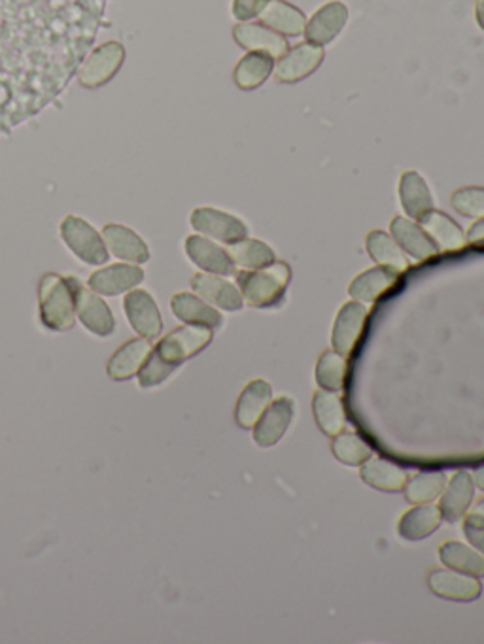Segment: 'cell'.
<instances>
[{"mask_svg": "<svg viewBox=\"0 0 484 644\" xmlns=\"http://www.w3.org/2000/svg\"><path fill=\"white\" fill-rule=\"evenodd\" d=\"M191 225L195 231L216 238L225 244L239 242L248 237V227L239 218L214 208H197L191 214Z\"/></svg>", "mask_w": 484, "mask_h": 644, "instance_id": "7", "label": "cell"}, {"mask_svg": "<svg viewBox=\"0 0 484 644\" xmlns=\"http://www.w3.org/2000/svg\"><path fill=\"white\" fill-rule=\"evenodd\" d=\"M40 318L52 331H67L74 325L76 299L69 278L59 274H44L38 288Z\"/></svg>", "mask_w": 484, "mask_h": 644, "instance_id": "4", "label": "cell"}, {"mask_svg": "<svg viewBox=\"0 0 484 644\" xmlns=\"http://www.w3.org/2000/svg\"><path fill=\"white\" fill-rule=\"evenodd\" d=\"M475 493V480L467 471H458L450 478L449 486L441 493L439 509L443 512V518L449 522H456L466 514Z\"/></svg>", "mask_w": 484, "mask_h": 644, "instance_id": "19", "label": "cell"}, {"mask_svg": "<svg viewBox=\"0 0 484 644\" xmlns=\"http://www.w3.org/2000/svg\"><path fill=\"white\" fill-rule=\"evenodd\" d=\"M346 19H348V8L343 2L339 0L328 2L311 17V21L305 27V36L311 44L326 46L345 29Z\"/></svg>", "mask_w": 484, "mask_h": 644, "instance_id": "14", "label": "cell"}, {"mask_svg": "<svg viewBox=\"0 0 484 644\" xmlns=\"http://www.w3.org/2000/svg\"><path fill=\"white\" fill-rule=\"evenodd\" d=\"M428 586L433 594L450 599V601H460V603H469L481 597L483 586L479 578L471 577L460 571H449V569H435L428 575Z\"/></svg>", "mask_w": 484, "mask_h": 644, "instance_id": "9", "label": "cell"}, {"mask_svg": "<svg viewBox=\"0 0 484 644\" xmlns=\"http://www.w3.org/2000/svg\"><path fill=\"white\" fill-rule=\"evenodd\" d=\"M212 340V329L203 325H190L180 327L169 333L152 350L146 363L139 371V382L142 388H154L165 382L171 374L190 357L199 354L207 348Z\"/></svg>", "mask_w": 484, "mask_h": 644, "instance_id": "2", "label": "cell"}, {"mask_svg": "<svg viewBox=\"0 0 484 644\" xmlns=\"http://www.w3.org/2000/svg\"><path fill=\"white\" fill-rule=\"evenodd\" d=\"M227 254L237 267H242L246 271H256L277 261L275 252L265 242L252 240V238H242L239 242L229 244Z\"/></svg>", "mask_w": 484, "mask_h": 644, "instance_id": "33", "label": "cell"}, {"mask_svg": "<svg viewBox=\"0 0 484 644\" xmlns=\"http://www.w3.org/2000/svg\"><path fill=\"white\" fill-rule=\"evenodd\" d=\"M447 486V476L441 471H430V473H420L413 480H407L403 492L405 499L415 505H424L432 503L435 499L441 497V493Z\"/></svg>", "mask_w": 484, "mask_h": 644, "instance_id": "36", "label": "cell"}, {"mask_svg": "<svg viewBox=\"0 0 484 644\" xmlns=\"http://www.w3.org/2000/svg\"><path fill=\"white\" fill-rule=\"evenodd\" d=\"M475 17H477L479 27L484 31V0H477V4H475Z\"/></svg>", "mask_w": 484, "mask_h": 644, "instance_id": "43", "label": "cell"}, {"mask_svg": "<svg viewBox=\"0 0 484 644\" xmlns=\"http://www.w3.org/2000/svg\"><path fill=\"white\" fill-rule=\"evenodd\" d=\"M125 59V48L120 42H106L93 51L80 67V84L99 87L114 78Z\"/></svg>", "mask_w": 484, "mask_h": 644, "instance_id": "8", "label": "cell"}, {"mask_svg": "<svg viewBox=\"0 0 484 644\" xmlns=\"http://www.w3.org/2000/svg\"><path fill=\"white\" fill-rule=\"evenodd\" d=\"M464 533L467 541L484 554V520L477 514H469L464 520Z\"/></svg>", "mask_w": 484, "mask_h": 644, "instance_id": "40", "label": "cell"}, {"mask_svg": "<svg viewBox=\"0 0 484 644\" xmlns=\"http://www.w3.org/2000/svg\"><path fill=\"white\" fill-rule=\"evenodd\" d=\"M106 0H0V133L40 114L86 61Z\"/></svg>", "mask_w": 484, "mask_h": 644, "instance_id": "1", "label": "cell"}, {"mask_svg": "<svg viewBox=\"0 0 484 644\" xmlns=\"http://www.w3.org/2000/svg\"><path fill=\"white\" fill-rule=\"evenodd\" d=\"M322 59H324L322 46H316L311 42L299 44V46H295L294 50L286 51L278 59L277 70H275L277 80L286 82V84L299 82L320 67Z\"/></svg>", "mask_w": 484, "mask_h": 644, "instance_id": "11", "label": "cell"}, {"mask_svg": "<svg viewBox=\"0 0 484 644\" xmlns=\"http://www.w3.org/2000/svg\"><path fill=\"white\" fill-rule=\"evenodd\" d=\"M365 320H367V306L358 303V301L346 303L339 310L337 320L333 325V335H331L335 352H339L341 356L345 357L354 352L358 340L362 339Z\"/></svg>", "mask_w": 484, "mask_h": 644, "instance_id": "10", "label": "cell"}, {"mask_svg": "<svg viewBox=\"0 0 484 644\" xmlns=\"http://www.w3.org/2000/svg\"><path fill=\"white\" fill-rule=\"evenodd\" d=\"M70 284L74 289L76 299V312L80 322L86 325L87 329L99 337H110L116 329V322L112 316V310L106 306L103 299L87 291L82 282L74 276H69Z\"/></svg>", "mask_w": 484, "mask_h": 644, "instance_id": "6", "label": "cell"}, {"mask_svg": "<svg viewBox=\"0 0 484 644\" xmlns=\"http://www.w3.org/2000/svg\"><path fill=\"white\" fill-rule=\"evenodd\" d=\"M439 556L449 569L466 573L471 577H484L483 556L466 544L456 543V541L445 543L439 548Z\"/></svg>", "mask_w": 484, "mask_h": 644, "instance_id": "35", "label": "cell"}, {"mask_svg": "<svg viewBox=\"0 0 484 644\" xmlns=\"http://www.w3.org/2000/svg\"><path fill=\"white\" fill-rule=\"evenodd\" d=\"M360 467L363 482L381 492H401L409 480L407 471L388 459L369 458Z\"/></svg>", "mask_w": 484, "mask_h": 644, "instance_id": "25", "label": "cell"}, {"mask_svg": "<svg viewBox=\"0 0 484 644\" xmlns=\"http://www.w3.org/2000/svg\"><path fill=\"white\" fill-rule=\"evenodd\" d=\"M103 235L106 246L112 250V254L116 257L125 259V261H133V263H146L150 259L148 246L129 227L110 223L104 227Z\"/></svg>", "mask_w": 484, "mask_h": 644, "instance_id": "26", "label": "cell"}, {"mask_svg": "<svg viewBox=\"0 0 484 644\" xmlns=\"http://www.w3.org/2000/svg\"><path fill=\"white\" fill-rule=\"evenodd\" d=\"M191 288L195 289L203 299H207L208 303L220 306L229 312L241 310L244 305L241 291L220 276L195 274L191 280Z\"/></svg>", "mask_w": 484, "mask_h": 644, "instance_id": "20", "label": "cell"}, {"mask_svg": "<svg viewBox=\"0 0 484 644\" xmlns=\"http://www.w3.org/2000/svg\"><path fill=\"white\" fill-rule=\"evenodd\" d=\"M331 450L333 456L339 459L341 463L350 465V467H358L365 463L367 459L373 458V450L367 442L363 441L362 437L354 435V433H339L333 437L331 442Z\"/></svg>", "mask_w": 484, "mask_h": 644, "instance_id": "38", "label": "cell"}, {"mask_svg": "<svg viewBox=\"0 0 484 644\" xmlns=\"http://www.w3.org/2000/svg\"><path fill=\"white\" fill-rule=\"evenodd\" d=\"M273 67V57H269L267 53L248 51V55H244L241 63L235 68V84L246 91L256 89L269 78Z\"/></svg>", "mask_w": 484, "mask_h": 644, "instance_id": "34", "label": "cell"}, {"mask_svg": "<svg viewBox=\"0 0 484 644\" xmlns=\"http://www.w3.org/2000/svg\"><path fill=\"white\" fill-rule=\"evenodd\" d=\"M420 227L428 233L443 252H458L467 244L466 235L458 227L456 221L450 220L439 210H428L424 216H420Z\"/></svg>", "mask_w": 484, "mask_h": 644, "instance_id": "18", "label": "cell"}, {"mask_svg": "<svg viewBox=\"0 0 484 644\" xmlns=\"http://www.w3.org/2000/svg\"><path fill=\"white\" fill-rule=\"evenodd\" d=\"M399 199L407 216L420 220L428 210L433 208V199L428 184L416 172H405L399 180Z\"/></svg>", "mask_w": 484, "mask_h": 644, "instance_id": "31", "label": "cell"}, {"mask_svg": "<svg viewBox=\"0 0 484 644\" xmlns=\"http://www.w3.org/2000/svg\"><path fill=\"white\" fill-rule=\"evenodd\" d=\"M292 269L284 261H273L267 267L239 274L242 299L256 308L277 305L290 284Z\"/></svg>", "mask_w": 484, "mask_h": 644, "instance_id": "3", "label": "cell"}, {"mask_svg": "<svg viewBox=\"0 0 484 644\" xmlns=\"http://www.w3.org/2000/svg\"><path fill=\"white\" fill-rule=\"evenodd\" d=\"M154 346L146 339L129 340L108 361V374L112 380H129L139 373Z\"/></svg>", "mask_w": 484, "mask_h": 644, "instance_id": "21", "label": "cell"}, {"mask_svg": "<svg viewBox=\"0 0 484 644\" xmlns=\"http://www.w3.org/2000/svg\"><path fill=\"white\" fill-rule=\"evenodd\" d=\"M273 403V390L265 380H254L242 390L239 403L235 408L237 424L250 429L258 424L261 414Z\"/></svg>", "mask_w": 484, "mask_h": 644, "instance_id": "22", "label": "cell"}, {"mask_svg": "<svg viewBox=\"0 0 484 644\" xmlns=\"http://www.w3.org/2000/svg\"><path fill=\"white\" fill-rule=\"evenodd\" d=\"M367 252L381 267L398 274L409 271L411 267L409 259L401 252L398 242L390 235H386L384 231H373L367 235Z\"/></svg>", "mask_w": 484, "mask_h": 644, "instance_id": "32", "label": "cell"}, {"mask_svg": "<svg viewBox=\"0 0 484 644\" xmlns=\"http://www.w3.org/2000/svg\"><path fill=\"white\" fill-rule=\"evenodd\" d=\"M171 308L178 320L190 323V325H203L208 329H218L224 323V318L218 310H214L212 306L203 303L201 299H197L191 293L174 295Z\"/></svg>", "mask_w": 484, "mask_h": 644, "instance_id": "28", "label": "cell"}, {"mask_svg": "<svg viewBox=\"0 0 484 644\" xmlns=\"http://www.w3.org/2000/svg\"><path fill=\"white\" fill-rule=\"evenodd\" d=\"M186 252L191 261L201 267L203 271L220 274V276H233L237 274V265L231 261L227 250L216 246L203 237H190L186 240Z\"/></svg>", "mask_w": 484, "mask_h": 644, "instance_id": "16", "label": "cell"}, {"mask_svg": "<svg viewBox=\"0 0 484 644\" xmlns=\"http://www.w3.org/2000/svg\"><path fill=\"white\" fill-rule=\"evenodd\" d=\"M312 410L316 424L326 435L335 437L343 431L346 424L345 405L335 391H316L312 399Z\"/></svg>", "mask_w": 484, "mask_h": 644, "instance_id": "29", "label": "cell"}, {"mask_svg": "<svg viewBox=\"0 0 484 644\" xmlns=\"http://www.w3.org/2000/svg\"><path fill=\"white\" fill-rule=\"evenodd\" d=\"M452 206L467 218H484V187H464L452 195Z\"/></svg>", "mask_w": 484, "mask_h": 644, "instance_id": "39", "label": "cell"}, {"mask_svg": "<svg viewBox=\"0 0 484 644\" xmlns=\"http://www.w3.org/2000/svg\"><path fill=\"white\" fill-rule=\"evenodd\" d=\"M144 280V272L133 265H112L97 271L89 278V288L101 295H118L137 288Z\"/></svg>", "mask_w": 484, "mask_h": 644, "instance_id": "24", "label": "cell"}, {"mask_svg": "<svg viewBox=\"0 0 484 644\" xmlns=\"http://www.w3.org/2000/svg\"><path fill=\"white\" fill-rule=\"evenodd\" d=\"M390 231L394 240L398 242L399 248L413 255L416 261H426L441 252L432 238L428 237V233L411 220H405V218L392 220Z\"/></svg>", "mask_w": 484, "mask_h": 644, "instance_id": "17", "label": "cell"}, {"mask_svg": "<svg viewBox=\"0 0 484 644\" xmlns=\"http://www.w3.org/2000/svg\"><path fill=\"white\" fill-rule=\"evenodd\" d=\"M473 514H477V516H481V518H483L484 520V499L483 501H479V503H477V507L473 509Z\"/></svg>", "mask_w": 484, "mask_h": 644, "instance_id": "45", "label": "cell"}, {"mask_svg": "<svg viewBox=\"0 0 484 644\" xmlns=\"http://www.w3.org/2000/svg\"><path fill=\"white\" fill-rule=\"evenodd\" d=\"M295 403L288 397L273 401L254 425V439L261 448L275 446L294 420Z\"/></svg>", "mask_w": 484, "mask_h": 644, "instance_id": "12", "label": "cell"}, {"mask_svg": "<svg viewBox=\"0 0 484 644\" xmlns=\"http://www.w3.org/2000/svg\"><path fill=\"white\" fill-rule=\"evenodd\" d=\"M399 282L398 272L377 267L356 276L348 288V293L358 303H375L384 293L396 288Z\"/></svg>", "mask_w": 484, "mask_h": 644, "instance_id": "23", "label": "cell"}, {"mask_svg": "<svg viewBox=\"0 0 484 644\" xmlns=\"http://www.w3.org/2000/svg\"><path fill=\"white\" fill-rule=\"evenodd\" d=\"M61 237L72 254L78 255L87 265H103L108 252L99 233L78 216H67L61 225Z\"/></svg>", "mask_w": 484, "mask_h": 644, "instance_id": "5", "label": "cell"}, {"mask_svg": "<svg viewBox=\"0 0 484 644\" xmlns=\"http://www.w3.org/2000/svg\"><path fill=\"white\" fill-rule=\"evenodd\" d=\"M473 480H475V486L484 492V465L475 471V478Z\"/></svg>", "mask_w": 484, "mask_h": 644, "instance_id": "44", "label": "cell"}, {"mask_svg": "<svg viewBox=\"0 0 484 644\" xmlns=\"http://www.w3.org/2000/svg\"><path fill=\"white\" fill-rule=\"evenodd\" d=\"M269 2L271 0H233V16L241 21H248L252 17L260 16Z\"/></svg>", "mask_w": 484, "mask_h": 644, "instance_id": "41", "label": "cell"}, {"mask_svg": "<svg viewBox=\"0 0 484 644\" xmlns=\"http://www.w3.org/2000/svg\"><path fill=\"white\" fill-rule=\"evenodd\" d=\"M260 17L265 27L288 36H299L305 33V27H307L305 14L284 0H271L263 8Z\"/></svg>", "mask_w": 484, "mask_h": 644, "instance_id": "27", "label": "cell"}, {"mask_svg": "<svg viewBox=\"0 0 484 644\" xmlns=\"http://www.w3.org/2000/svg\"><path fill=\"white\" fill-rule=\"evenodd\" d=\"M233 36L237 44L248 51H260L267 53L269 57H282L288 51V42L282 34L263 27L258 23H241L233 29Z\"/></svg>", "mask_w": 484, "mask_h": 644, "instance_id": "15", "label": "cell"}, {"mask_svg": "<svg viewBox=\"0 0 484 644\" xmlns=\"http://www.w3.org/2000/svg\"><path fill=\"white\" fill-rule=\"evenodd\" d=\"M443 522V512L435 505H420L399 520V535L407 541H422L435 533Z\"/></svg>", "mask_w": 484, "mask_h": 644, "instance_id": "30", "label": "cell"}, {"mask_svg": "<svg viewBox=\"0 0 484 644\" xmlns=\"http://www.w3.org/2000/svg\"><path fill=\"white\" fill-rule=\"evenodd\" d=\"M346 357L335 350H326L316 365V382L322 390L341 391L345 388Z\"/></svg>", "mask_w": 484, "mask_h": 644, "instance_id": "37", "label": "cell"}, {"mask_svg": "<svg viewBox=\"0 0 484 644\" xmlns=\"http://www.w3.org/2000/svg\"><path fill=\"white\" fill-rule=\"evenodd\" d=\"M123 306H125V314H127L129 322L139 335H142L144 339L159 337L163 323H161V314H159L156 301L152 299L150 293H146L142 289L131 291L125 297Z\"/></svg>", "mask_w": 484, "mask_h": 644, "instance_id": "13", "label": "cell"}, {"mask_svg": "<svg viewBox=\"0 0 484 644\" xmlns=\"http://www.w3.org/2000/svg\"><path fill=\"white\" fill-rule=\"evenodd\" d=\"M466 240L467 244H471L475 248H484V218H481L469 229Z\"/></svg>", "mask_w": 484, "mask_h": 644, "instance_id": "42", "label": "cell"}]
</instances>
